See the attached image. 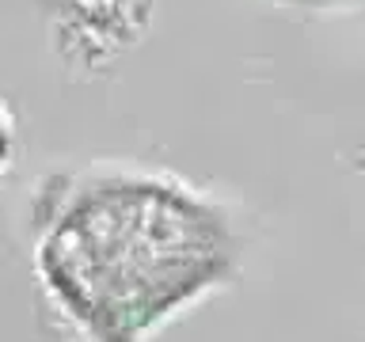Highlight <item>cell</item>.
<instances>
[{
    "mask_svg": "<svg viewBox=\"0 0 365 342\" xmlns=\"http://www.w3.org/2000/svg\"><path fill=\"white\" fill-rule=\"evenodd\" d=\"M34 274L88 342H145L240 266L221 205L168 171L88 167L34 213Z\"/></svg>",
    "mask_w": 365,
    "mask_h": 342,
    "instance_id": "1",
    "label": "cell"
},
{
    "mask_svg": "<svg viewBox=\"0 0 365 342\" xmlns=\"http://www.w3.org/2000/svg\"><path fill=\"white\" fill-rule=\"evenodd\" d=\"M11 152H16V130H11L4 103H0V179H4V171L11 167Z\"/></svg>",
    "mask_w": 365,
    "mask_h": 342,
    "instance_id": "2",
    "label": "cell"
},
{
    "mask_svg": "<svg viewBox=\"0 0 365 342\" xmlns=\"http://www.w3.org/2000/svg\"><path fill=\"white\" fill-rule=\"evenodd\" d=\"M289 8H304V11H335V8H350L358 0H282Z\"/></svg>",
    "mask_w": 365,
    "mask_h": 342,
    "instance_id": "3",
    "label": "cell"
},
{
    "mask_svg": "<svg viewBox=\"0 0 365 342\" xmlns=\"http://www.w3.org/2000/svg\"><path fill=\"white\" fill-rule=\"evenodd\" d=\"M361 175H365V152H361Z\"/></svg>",
    "mask_w": 365,
    "mask_h": 342,
    "instance_id": "4",
    "label": "cell"
}]
</instances>
